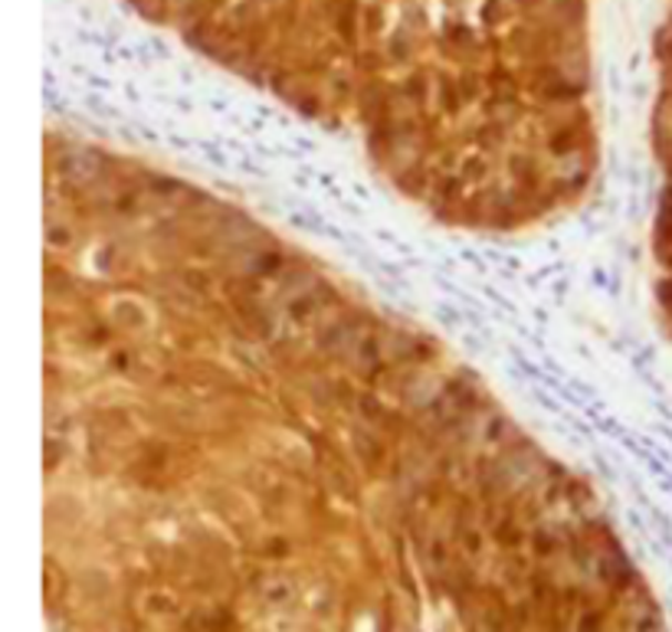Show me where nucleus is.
Wrapping results in <instances>:
<instances>
[{"label":"nucleus","instance_id":"nucleus-1","mask_svg":"<svg viewBox=\"0 0 672 632\" xmlns=\"http://www.w3.org/2000/svg\"><path fill=\"white\" fill-rule=\"evenodd\" d=\"M46 632H670L597 495L240 203L43 285Z\"/></svg>","mask_w":672,"mask_h":632}]
</instances>
